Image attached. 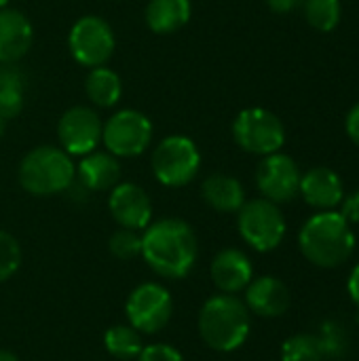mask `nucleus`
Here are the masks:
<instances>
[{"mask_svg":"<svg viewBox=\"0 0 359 361\" xmlns=\"http://www.w3.org/2000/svg\"><path fill=\"white\" fill-rule=\"evenodd\" d=\"M140 256H144L146 264L157 275L182 279L197 264V235L193 226L180 218H161L144 228Z\"/></svg>","mask_w":359,"mask_h":361,"instance_id":"nucleus-1","label":"nucleus"},{"mask_svg":"<svg viewBox=\"0 0 359 361\" xmlns=\"http://www.w3.org/2000/svg\"><path fill=\"white\" fill-rule=\"evenodd\" d=\"M298 247L313 267L339 269L353 256L355 235L339 212H320L303 224Z\"/></svg>","mask_w":359,"mask_h":361,"instance_id":"nucleus-2","label":"nucleus"},{"mask_svg":"<svg viewBox=\"0 0 359 361\" xmlns=\"http://www.w3.org/2000/svg\"><path fill=\"white\" fill-rule=\"evenodd\" d=\"M199 334L203 343L218 351L231 353L243 347L250 336V309L235 294H218L205 300L199 311Z\"/></svg>","mask_w":359,"mask_h":361,"instance_id":"nucleus-3","label":"nucleus"},{"mask_svg":"<svg viewBox=\"0 0 359 361\" xmlns=\"http://www.w3.org/2000/svg\"><path fill=\"white\" fill-rule=\"evenodd\" d=\"M19 184L34 197H51L66 192L76 180L72 157L59 146H36L19 163Z\"/></svg>","mask_w":359,"mask_h":361,"instance_id":"nucleus-4","label":"nucleus"},{"mask_svg":"<svg viewBox=\"0 0 359 361\" xmlns=\"http://www.w3.org/2000/svg\"><path fill=\"white\" fill-rule=\"evenodd\" d=\"M154 178L169 188H180L193 182L201 169V152L197 144L182 133L163 137L150 157Z\"/></svg>","mask_w":359,"mask_h":361,"instance_id":"nucleus-5","label":"nucleus"},{"mask_svg":"<svg viewBox=\"0 0 359 361\" xmlns=\"http://www.w3.org/2000/svg\"><path fill=\"white\" fill-rule=\"evenodd\" d=\"M237 228L241 239L256 252H273L286 237V218L277 203L260 197L241 205Z\"/></svg>","mask_w":359,"mask_h":361,"instance_id":"nucleus-6","label":"nucleus"},{"mask_svg":"<svg viewBox=\"0 0 359 361\" xmlns=\"http://www.w3.org/2000/svg\"><path fill=\"white\" fill-rule=\"evenodd\" d=\"M233 137L241 150L267 157L284 148L286 127L281 118L271 110L245 108L233 121Z\"/></svg>","mask_w":359,"mask_h":361,"instance_id":"nucleus-7","label":"nucleus"},{"mask_svg":"<svg viewBox=\"0 0 359 361\" xmlns=\"http://www.w3.org/2000/svg\"><path fill=\"white\" fill-rule=\"evenodd\" d=\"M152 133V123L144 112L123 108L104 123L102 144L116 159H133L150 148Z\"/></svg>","mask_w":359,"mask_h":361,"instance_id":"nucleus-8","label":"nucleus"},{"mask_svg":"<svg viewBox=\"0 0 359 361\" xmlns=\"http://www.w3.org/2000/svg\"><path fill=\"white\" fill-rule=\"evenodd\" d=\"M68 49L76 63L85 68L106 66L116 49V38L110 23L99 15L78 17L68 34Z\"/></svg>","mask_w":359,"mask_h":361,"instance_id":"nucleus-9","label":"nucleus"},{"mask_svg":"<svg viewBox=\"0 0 359 361\" xmlns=\"http://www.w3.org/2000/svg\"><path fill=\"white\" fill-rule=\"evenodd\" d=\"M125 313L133 330L140 334H157L169 324L174 300L161 283H142L129 294Z\"/></svg>","mask_w":359,"mask_h":361,"instance_id":"nucleus-10","label":"nucleus"},{"mask_svg":"<svg viewBox=\"0 0 359 361\" xmlns=\"http://www.w3.org/2000/svg\"><path fill=\"white\" fill-rule=\"evenodd\" d=\"M104 121L89 106H72L57 121L59 148L70 157H85L102 144Z\"/></svg>","mask_w":359,"mask_h":361,"instance_id":"nucleus-11","label":"nucleus"},{"mask_svg":"<svg viewBox=\"0 0 359 361\" xmlns=\"http://www.w3.org/2000/svg\"><path fill=\"white\" fill-rule=\"evenodd\" d=\"M300 169L290 154L273 152L262 157L256 169V186L260 195L273 203H290L300 190Z\"/></svg>","mask_w":359,"mask_h":361,"instance_id":"nucleus-12","label":"nucleus"},{"mask_svg":"<svg viewBox=\"0 0 359 361\" xmlns=\"http://www.w3.org/2000/svg\"><path fill=\"white\" fill-rule=\"evenodd\" d=\"M110 214L121 228L144 231L152 222V203L148 192L133 182H118L110 190Z\"/></svg>","mask_w":359,"mask_h":361,"instance_id":"nucleus-13","label":"nucleus"},{"mask_svg":"<svg viewBox=\"0 0 359 361\" xmlns=\"http://www.w3.org/2000/svg\"><path fill=\"white\" fill-rule=\"evenodd\" d=\"M292 302L288 286L273 277V275H262L258 279H252L250 286L245 288V307L250 313L258 317H281L288 313Z\"/></svg>","mask_w":359,"mask_h":361,"instance_id":"nucleus-14","label":"nucleus"},{"mask_svg":"<svg viewBox=\"0 0 359 361\" xmlns=\"http://www.w3.org/2000/svg\"><path fill=\"white\" fill-rule=\"evenodd\" d=\"M298 195L313 209L332 212L341 205L345 197V186L336 171L328 167H313L307 173H303Z\"/></svg>","mask_w":359,"mask_h":361,"instance_id":"nucleus-15","label":"nucleus"},{"mask_svg":"<svg viewBox=\"0 0 359 361\" xmlns=\"http://www.w3.org/2000/svg\"><path fill=\"white\" fill-rule=\"evenodd\" d=\"M212 279L222 294H239L254 279L252 260L237 247L218 252L212 260Z\"/></svg>","mask_w":359,"mask_h":361,"instance_id":"nucleus-16","label":"nucleus"},{"mask_svg":"<svg viewBox=\"0 0 359 361\" xmlns=\"http://www.w3.org/2000/svg\"><path fill=\"white\" fill-rule=\"evenodd\" d=\"M34 42L32 21L17 8H0V63H17Z\"/></svg>","mask_w":359,"mask_h":361,"instance_id":"nucleus-17","label":"nucleus"},{"mask_svg":"<svg viewBox=\"0 0 359 361\" xmlns=\"http://www.w3.org/2000/svg\"><path fill=\"white\" fill-rule=\"evenodd\" d=\"M76 178L80 186L91 192L112 190L121 182V163L108 150H93L80 157V163L76 165Z\"/></svg>","mask_w":359,"mask_h":361,"instance_id":"nucleus-18","label":"nucleus"},{"mask_svg":"<svg viewBox=\"0 0 359 361\" xmlns=\"http://www.w3.org/2000/svg\"><path fill=\"white\" fill-rule=\"evenodd\" d=\"M203 201L220 214H237L245 203L243 184L226 173H212L201 184Z\"/></svg>","mask_w":359,"mask_h":361,"instance_id":"nucleus-19","label":"nucleus"},{"mask_svg":"<svg viewBox=\"0 0 359 361\" xmlns=\"http://www.w3.org/2000/svg\"><path fill=\"white\" fill-rule=\"evenodd\" d=\"M193 15L190 0H148L144 19L154 34H174L182 30Z\"/></svg>","mask_w":359,"mask_h":361,"instance_id":"nucleus-20","label":"nucleus"},{"mask_svg":"<svg viewBox=\"0 0 359 361\" xmlns=\"http://www.w3.org/2000/svg\"><path fill=\"white\" fill-rule=\"evenodd\" d=\"M85 93L93 106L114 108L123 97V80L112 68L106 66L89 68L85 78Z\"/></svg>","mask_w":359,"mask_h":361,"instance_id":"nucleus-21","label":"nucleus"},{"mask_svg":"<svg viewBox=\"0 0 359 361\" xmlns=\"http://www.w3.org/2000/svg\"><path fill=\"white\" fill-rule=\"evenodd\" d=\"M104 345L106 351L121 361H133L138 360L140 351L144 349L142 345V336L138 330H133L131 326H114L106 332L104 336Z\"/></svg>","mask_w":359,"mask_h":361,"instance_id":"nucleus-22","label":"nucleus"},{"mask_svg":"<svg viewBox=\"0 0 359 361\" xmlns=\"http://www.w3.org/2000/svg\"><path fill=\"white\" fill-rule=\"evenodd\" d=\"M303 8L309 25L320 32H332L343 17L341 0H305Z\"/></svg>","mask_w":359,"mask_h":361,"instance_id":"nucleus-23","label":"nucleus"},{"mask_svg":"<svg viewBox=\"0 0 359 361\" xmlns=\"http://www.w3.org/2000/svg\"><path fill=\"white\" fill-rule=\"evenodd\" d=\"M326 360L317 334H294L281 345V361H322Z\"/></svg>","mask_w":359,"mask_h":361,"instance_id":"nucleus-24","label":"nucleus"},{"mask_svg":"<svg viewBox=\"0 0 359 361\" xmlns=\"http://www.w3.org/2000/svg\"><path fill=\"white\" fill-rule=\"evenodd\" d=\"M110 254L118 260H133L142 254V235L131 228H118L110 237Z\"/></svg>","mask_w":359,"mask_h":361,"instance_id":"nucleus-25","label":"nucleus"},{"mask_svg":"<svg viewBox=\"0 0 359 361\" xmlns=\"http://www.w3.org/2000/svg\"><path fill=\"white\" fill-rule=\"evenodd\" d=\"M21 264V247L17 243V239L6 233L0 231V283L11 279Z\"/></svg>","mask_w":359,"mask_h":361,"instance_id":"nucleus-26","label":"nucleus"},{"mask_svg":"<svg viewBox=\"0 0 359 361\" xmlns=\"http://www.w3.org/2000/svg\"><path fill=\"white\" fill-rule=\"evenodd\" d=\"M324 347L326 357H341L347 349V336H345V328L336 322H328L322 328V334H317Z\"/></svg>","mask_w":359,"mask_h":361,"instance_id":"nucleus-27","label":"nucleus"},{"mask_svg":"<svg viewBox=\"0 0 359 361\" xmlns=\"http://www.w3.org/2000/svg\"><path fill=\"white\" fill-rule=\"evenodd\" d=\"M21 110H23V91L2 89L0 91V116L8 121V118H15Z\"/></svg>","mask_w":359,"mask_h":361,"instance_id":"nucleus-28","label":"nucleus"},{"mask_svg":"<svg viewBox=\"0 0 359 361\" xmlns=\"http://www.w3.org/2000/svg\"><path fill=\"white\" fill-rule=\"evenodd\" d=\"M138 361H184L182 353L171 345H148L140 351Z\"/></svg>","mask_w":359,"mask_h":361,"instance_id":"nucleus-29","label":"nucleus"},{"mask_svg":"<svg viewBox=\"0 0 359 361\" xmlns=\"http://www.w3.org/2000/svg\"><path fill=\"white\" fill-rule=\"evenodd\" d=\"M25 74L15 63H0V91L2 89H21L25 91Z\"/></svg>","mask_w":359,"mask_h":361,"instance_id":"nucleus-30","label":"nucleus"},{"mask_svg":"<svg viewBox=\"0 0 359 361\" xmlns=\"http://www.w3.org/2000/svg\"><path fill=\"white\" fill-rule=\"evenodd\" d=\"M339 207H341L339 214H341L349 224H359V190L347 195V197H343V201H341Z\"/></svg>","mask_w":359,"mask_h":361,"instance_id":"nucleus-31","label":"nucleus"},{"mask_svg":"<svg viewBox=\"0 0 359 361\" xmlns=\"http://www.w3.org/2000/svg\"><path fill=\"white\" fill-rule=\"evenodd\" d=\"M345 129H347L349 140L359 148V102L349 110L347 121H345Z\"/></svg>","mask_w":359,"mask_h":361,"instance_id":"nucleus-32","label":"nucleus"},{"mask_svg":"<svg viewBox=\"0 0 359 361\" xmlns=\"http://www.w3.org/2000/svg\"><path fill=\"white\" fill-rule=\"evenodd\" d=\"M269 8L277 15H286V13H292L296 11L298 6L305 4V0H267Z\"/></svg>","mask_w":359,"mask_h":361,"instance_id":"nucleus-33","label":"nucleus"},{"mask_svg":"<svg viewBox=\"0 0 359 361\" xmlns=\"http://www.w3.org/2000/svg\"><path fill=\"white\" fill-rule=\"evenodd\" d=\"M347 292L353 300V305L359 309V264H355L349 273V281H347Z\"/></svg>","mask_w":359,"mask_h":361,"instance_id":"nucleus-34","label":"nucleus"},{"mask_svg":"<svg viewBox=\"0 0 359 361\" xmlns=\"http://www.w3.org/2000/svg\"><path fill=\"white\" fill-rule=\"evenodd\" d=\"M0 361H19V357L15 353L6 351V349H0Z\"/></svg>","mask_w":359,"mask_h":361,"instance_id":"nucleus-35","label":"nucleus"},{"mask_svg":"<svg viewBox=\"0 0 359 361\" xmlns=\"http://www.w3.org/2000/svg\"><path fill=\"white\" fill-rule=\"evenodd\" d=\"M4 127H6V121H4V118L0 116V137L4 135Z\"/></svg>","mask_w":359,"mask_h":361,"instance_id":"nucleus-36","label":"nucleus"},{"mask_svg":"<svg viewBox=\"0 0 359 361\" xmlns=\"http://www.w3.org/2000/svg\"><path fill=\"white\" fill-rule=\"evenodd\" d=\"M8 4V0H0V8H4Z\"/></svg>","mask_w":359,"mask_h":361,"instance_id":"nucleus-37","label":"nucleus"}]
</instances>
